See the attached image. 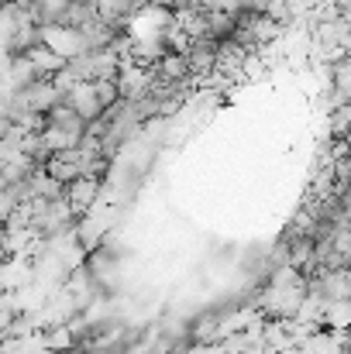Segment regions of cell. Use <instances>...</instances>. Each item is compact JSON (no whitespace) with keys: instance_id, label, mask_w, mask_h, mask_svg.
I'll return each instance as SVG.
<instances>
[{"instance_id":"6da1fadb","label":"cell","mask_w":351,"mask_h":354,"mask_svg":"<svg viewBox=\"0 0 351 354\" xmlns=\"http://www.w3.org/2000/svg\"><path fill=\"white\" fill-rule=\"evenodd\" d=\"M66 203L73 207V214L76 217H87V214H93L104 200V176H83V179H73V183H66Z\"/></svg>"}]
</instances>
